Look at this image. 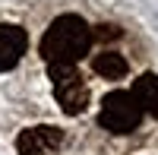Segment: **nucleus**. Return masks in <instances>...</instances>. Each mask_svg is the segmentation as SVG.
I'll list each match as a JSON object with an SVG mask.
<instances>
[{"label":"nucleus","mask_w":158,"mask_h":155,"mask_svg":"<svg viewBox=\"0 0 158 155\" xmlns=\"http://www.w3.org/2000/svg\"><path fill=\"white\" fill-rule=\"evenodd\" d=\"M92 44V29L85 25L82 16L63 13L48 25V32L41 38V57L51 63H79L89 54Z\"/></svg>","instance_id":"f257e3e1"},{"label":"nucleus","mask_w":158,"mask_h":155,"mask_svg":"<svg viewBox=\"0 0 158 155\" xmlns=\"http://www.w3.org/2000/svg\"><path fill=\"white\" fill-rule=\"evenodd\" d=\"M48 73H51L54 95H57V101H60L63 114H70V117L82 114V111L89 108V89H85V82H82V73L76 70V63H51Z\"/></svg>","instance_id":"f03ea898"},{"label":"nucleus","mask_w":158,"mask_h":155,"mask_svg":"<svg viewBox=\"0 0 158 155\" xmlns=\"http://www.w3.org/2000/svg\"><path fill=\"white\" fill-rule=\"evenodd\" d=\"M139 120H142V108L133 98V92H111V95H104L101 111H98V124L108 133H117V136L133 133L139 127Z\"/></svg>","instance_id":"7ed1b4c3"},{"label":"nucleus","mask_w":158,"mask_h":155,"mask_svg":"<svg viewBox=\"0 0 158 155\" xmlns=\"http://www.w3.org/2000/svg\"><path fill=\"white\" fill-rule=\"evenodd\" d=\"M63 143V130L60 127H29V130H22L19 139H16V149L19 155H54Z\"/></svg>","instance_id":"20e7f679"},{"label":"nucleus","mask_w":158,"mask_h":155,"mask_svg":"<svg viewBox=\"0 0 158 155\" xmlns=\"http://www.w3.org/2000/svg\"><path fill=\"white\" fill-rule=\"evenodd\" d=\"M25 48H29V35L22 25H13V22L0 25V73L16 67L25 54Z\"/></svg>","instance_id":"39448f33"},{"label":"nucleus","mask_w":158,"mask_h":155,"mask_svg":"<svg viewBox=\"0 0 158 155\" xmlns=\"http://www.w3.org/2000/svg\"><path fill=\"white\" fill-rule=\"evenodd\" d=\"M133 98L139 101L142 114H152V117L158 120V76L155 73H142L139 79L133 82Z\"/></svg>","instance_id":"423d86ee"},{"label":"nucleus","mask_w":158,"mask_h":155,"mask_svg":"<svg viewBox=\"0 0 158 155\" xmlns=\"http://www.w3.org/2000/svg\"><path fill=\"white\" fill-rule=\"evenodd\" d=\"M92 70L98 76H104V79H123L127 76V60H123V54H117V51H101V54H95V60H92Z\"/></svg>","instance_id":"0eeeda50"},{"label":"nucleus","mask_w":158,"mask_h":155,"mask_svg":"<svg viewBox=\"0 0 158 155\" xmlns=\"http://www.w3.org/2000/svg\"><path fill=\"white\" fill-rule=\"evenodd\" d=\"M123 32L117 29V25H111V22H101V25H95L92 29V38H98V41H117Z\"/></svg>","instance_id":"6e6552de"}]
</instances>
